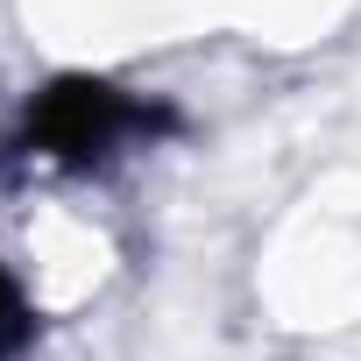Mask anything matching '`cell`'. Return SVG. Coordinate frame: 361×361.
Returning a JSON list of instances; mask_svg holds the SVG:
<instances>
[{"mask_svg": "<svg viewBox=\"0 0 361 361\" xmlns=\"http://www.w3.org/2000/svg\"><path fill=\"white\" fill-rule=\"evenodd\" d=\"M128 121H135V114H128L106 85H64V92L43 106L36 142H43L50 156H99V149H114V135H121Z\"/></svg>", "mask_w": 361, "mask_h": 361, "instance_id": "cell-1", "label": "cell"}, {"mask_svg": "<svg viewBox=\"0 0 361 361\" xmlns=\"http://www.w3.org/2000/svg\"><path fill=\"white\" fill-rule=\"evenodd\" d=\"M22 340V305H15V290L0 283V347H15Z\"/></svg>", "mask_w": 361, "mask_h": 361, "instance_id": "cell-2", "label": "cell"}]
</instances>
